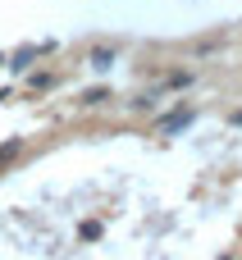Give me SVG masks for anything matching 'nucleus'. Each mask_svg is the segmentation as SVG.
<instances>
[{
    "label": "nucleus",
    "instance_id": "obj_1",
    "mask_svg": "<svg viewBox=\"0 0 242 260\" xmlns=\"http://www.w3.org/2000/svg\"><path fill=\"white\" fill-rule=\"evenodd\" d=\"M110 59H114L110 46H96V50H92V69H110Z\"/></svg>",
    "mask_w": 242,
    "mask_h": 260
}]
</instances>
